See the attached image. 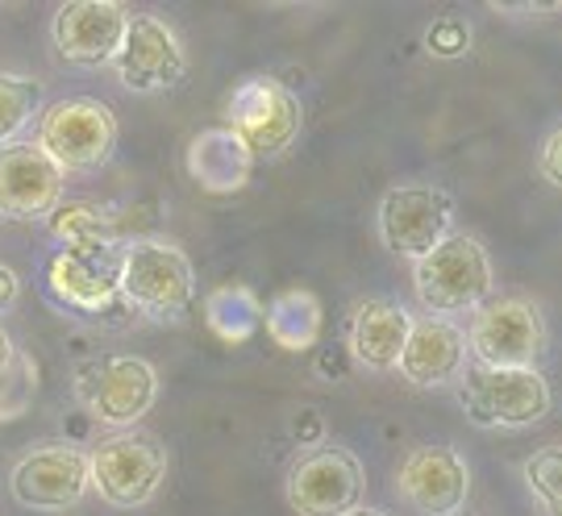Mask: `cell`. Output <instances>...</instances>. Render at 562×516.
Instances as JSON below:
<instances>
[{
    "label": "cell",
    "mask_w": 562,
    "mask_h": 516,
    "mask_svg": "<svg viewBox=\"0 0 562 516\" xmlns=\"http://www.w3.org/2000/svg\"><path fill=\"white\" fill-rule=\"evenodd\" d=\"M467 367V334H462L454 321L442 317H422L413 321L408 341L401 350V371L413 388H446L454 383Z\"/></svg>",
    "instance_id": "16"
},
{
    "label": "cell",
    "mask_w": 562,
    "mask_h": 516,
    "mask_svg": "<svg viewBox=\"0 0 562 516\" xmlns=\"http://www.w3.org/2000/svg\"><path fill=\"white\" fill-rule=\"evenodd\" d=\"M159 400V375L138 355L97 358L80 375V404L109 429L138 425Z\"/></svg>",
    "instance_id": "8"
},
{
    "label": "cell",
    "mask_w": 562,
    "mask_h": 516,
    "mask_svg": "<svg viewBox=\"0 0 562 516\" xmlns=\"http://www.w3.org/2000/svg\"><path fill=\"white\" fill-rule=\"evenodd\" d=\"M304 125L301 100L271 76H246L225 100V130L250 150V159L283 155Z\"/></svg>",
    "instance_id": "5"
},
{
    "label": "cell",
    "mask_w": 562,
    "mask_h": 516,
    "mask_svg": "<svg viewBox=\"0 0 562 516\" xmlns=\"http://www.w3.org/2000/svg\"><path fill=\"white\" fill-rule=\"evenodd\" d=\"M63 204V171L34 142L0 150V217L46 221Z\"/></svg>",
    "instance_id": "15"
},
{
    "label": "cell",
    "mask_w": 562,
    "mask_h": 516,
    "mask_svg": "<svg viewBox=\"0 0 562 516\" xmlns=\"http://www.w3.org/2000/svg\"><path fill=\"white\" fill-rule=\"evenodd\" d=\"M346 516H387V513H375V508H355V513H346Z\"/></svg>",
    "instance_id": "29"
},
{
    "label": "cell",
    "mask_w": 562,
    "mask_h": 516,
    "mask_svg": "<svg viewBox=\"0 0 562 516\" xmlns=\"http://www.w3.org/2000/svg\"><path fill=\"white\" fill-rule=\"evenodd\" d=\"M13 358H18V350H13V338H9V329L0 325V375L13 367Z\"/></svg>",
    "instance_id": "28"
},
{
    "label": "cell",
    "mask_w": 562,
    "mask_h": 516,
    "mask_svg": "<svg viewBox=\"0 0 562 516\" xmlns=\"http://www.w3.org/2000/svg\"><path fill=\"white\" fill-rule=\"evenodd\" d=\"M525 483H529V492L538 496L546 516L562 513V450L559 446H546V450H538V455L525 462Z\"/></svg>",
    "instance_id": "24"
},
{
    "label": "cell",
    "mask_w": 562,
    "mask_h": 516,
    "mask_svg": "<svg viewBox=\"0 0 562 516\" xmlns=\"http://www.w3.org/2000/svg\"><path fill=\"white\" fill-rule=\"evenodd\" d=\"M117 271L121 262H97V258L71 255V250H55L46 262V283L67 309H76L83 317H113L125 304Z\"/></svg>",
    "instance_id": "17"
},
{
    "label": "cell",
    "mask_w": 562,
    "mask_h": 516,
    "mask_svg": "<svg viewBox=\"0 0 562 516\" xmlns=\"http://www.w3.org/2000/svg\"><path fill=\"white\" fill-rule=\"evenodd\" d=\"M162 479H167V450L150 434L121 429L88 455V487H97V496L109 508L130 513V508L150 504L159 496Z\"/></svg>",
    "instance_id": "3"
},
{
    "label": "cell",
    "mask_w": 562,
    "mask_h": 516,
    "mask_svg": "<svg viewBox=\"0 0 562 516\" xmlns=\"http://www.w3.org/2000/svg\"><path fill=\"white\" fill-rule=\"evenodd\" d=\"M42 97H46V88L38 80L0 71V150H4V142H13L30 125V117H38Z\"/></svg>",
    "instance_id": "23"
},
{
    "label": "cell",
    "mask_w": 562,
    "mask_h": 516,
    "mask_svg": "<svg viewBox=\"0 0 562 516\" xmlns=\"http://www.w3.org/2000/svg\"><path fill=\"white\" fill-rule=\"evenodd\" d=\"M322 325H325L322 300L313 296V292H304V288L280 292V296L267 304V313H262V329L283 350H308L313 341H322Z\"/></svg>",
    "instance_id": "21"
},
{
    "label": "cell",
    "mask_w": 562,
    "mask_h": 516,
    "mask_svg": "<svg viewBox=\"0 0 562 516\" xmlns=\"http://www.w3.org/2000/svg\"><path fill=\"white\" fill-rule=\"evenodd\" d=\"M559 155H562V134H559V130H550V138H546V146H542V176H546V183H550V188H559V183H562Z\"/></svg>",
    "instance_id": "26"
},
{
    "label": "cell",
    "mask_w": 562,
    "mask_h": 516,
    "mask_svg": "<svg viewBox=\"0 0 562 516\" xmlns=\"http://www.w3.org/2000/svg\"><path fill=\"white\" fill-rule=\"evenodd\" d=\"M50 234L63 242L59 250L97 258V262H121V221L101 204H59L50 217Z\"/></svg>",
    "instance_id": "20"
},
{
    "label": "cell",
    "mask_w": 562,
    "mask_h": 516,
    "mask_svg": "<svg viewBox=\"0 0 562 516\" xmlns=\"http://www.w3.org/2000/svg\"><path fill=\"white\" fill-rule=\"evenodd\" d=\"M450 234H454V200L434 183H404L380 200V238L392 255L417 262Z\"/></svg>",
    "instance_id": "10"
},
{
    "label": "cell",
    "mask_w": 562,
    "mask_h": 516,
    "mask_svg": "<svg viewBox=\"0 0 562 516\" xmlns=\"http://www.w3.org/2000/svg\"><path fill=\"white\" fill-rule=\"evenodd\" d=\"M396 487L422 516H454L471 496V467L454 446H417L401 462Z\"/></svg>",
    "instance_id": "14"
},
{
    "label": "cell",
    "mask_w": 562,
    "mask_h": 516,
    "mask_svg": "<svg viewBox=\"0 0 562 516\" xmlns=\"http://www.w3.org/2000/svg\"><path fill=\"white\" fill-rule=\"evenodd\" d=\"M413 317L396 300H362L350 317V355L367 371H396Z\"/></svg>",
    "instance_id": "18"
},
{
    "label": "cell",
    "mask_w": 562,
    "mask_h": 516,
    "mask_svg": "<svg viewBox=\"0 0 562 516\" xmlns=\"http://www.w3.org/2000/svg\"><path fill=\"white\" fill-rule=\"evenodd\" d=\"M367 471L350 450L341 446H317L288 471L283 496L296 516H346L362 508Z\"/></svg>",
    "instance_id": "9"
},
{
    "label": "cell",
    "mask_w": 562,
    "mask_h": 516,
    "mask_svg": "<svg viewBox=\"0 0 562 516\" xmlns=\"http://www.w3.org/2000/svg\"><path fill=\"white\" fill-rule=\"evenodd\" d=\"M113 71L130 92H167L188 76V51L167 21L138 13L125 25V38L113 55Z\"/></svg>",
    "instance_id": "11"
},
{
    "label": "cell",
    "mask_w": 562,
    "mask_h": 516,
    "mask_svg": "<svg viewBox=\"0 0 562 516\" xmlns=\"http://www.w3.org/2000/svg\"><path fill=\"white\" fill-rule=\"evenodd\" d=\"M121 300L134 304L142 317L150 321H183L196 300V279H192V258L183 255L176 242L138 238L121 250L117 271Z\"/></svg>",
    "instance_id": "1"
},
{
    "label": "cell",
    "mask_w": 562,
    "mask_h": 516,
    "mask_svg": "<svg viewBox=\"0 0 562 516\" xmlns=\"http://www.w3.org/2000/svg\"><path fill=\"white\" fill-rule=\"evenodd\" d=\"M546 350V321L525 296L483 300L467 329V355L480 367H538Z\"/></svg>",
    "instance_id": "7"
},
{
    "label": "cell",
    "mask_w": 562,
    "mask_h": 516,
    "mask_svg": "<svg viewBox=\"0 0 562 516\" xmlns=\"http://www.w3.org/2000/svg\"><path fill=\"white\" fill-rule=\"evenodd\" d=\"M18 296H21V279L0 262V309H13Z\"/></svg>",
    "instance_id": "27"
},
{
    "label": "cell",
    "mask_w": 562,
    "mask_h": 516,
    "mask_svg": "<svg viewBox=\"0 0 562 516\" xmlns=\"http://www.w3.org/2000/svg\"><path fill=\"white\" fill-rule=\"evenodd\" d=\"M9 487L21 508L34 513L76 508L88 492V455L76 446H38L13 467Z\"/></svg>",
    "instance_id": "12"
},
{
    "label": "cell",
    "mask_w": 562,
    "mask_h": 516,
    "mask_svg": "<svg viewBox=\"0 0 562 516\" xmlns=\"http://www.w3.org/2000/svg\"><path fill=\"white\" fill-rule=\"evenodd\" d=\"M125 25L130 9L117 0H67L50 21L55 55L76 67H104L117 55Z\"/></svg>",
    "instance_id": "13"
},
{
    "label": "cell",
    "mask_w": 562,
    "mask_h": 516,
    "mask_svg": "<svg viewBox=\"0 0 562 516\" xmlns=\"http://www.w3.org/2000/svg\"><path fill=\"white\" fill-rule=\"evenodd\" d=\"M454 516H475V513H471V508H459V513H454Z\"/></svg>",
    "instance_id": "30"
},
{
    "label": "cell",
    "mask_w": 562,
    "mask_h": 516,
    "mask_svg": "<svg viewBox=\"0 0 562 516\" xmlns=\"http://www.w3.org/2000/svg\"><path fill=\"white\" fill-rule=\"evenodd\" d=\"M425 46H429L434 55H442V59H454V55H467L471 30H467V21H459V18H438L425 30Z\"/></svg>",
    "instance_id": "25"
},
{
    "label": "cell",
    "mask_w": 562,
    "mask_h": 516,
    "mask_svg": "<svg viewBox=\"0 0 562 516\" xmlns=\"http://www.w3.org/2000/svg\"><path fill=\"white\" fill-rule=\"evenodd\" d=\"M417 300L429 309V317L450 321L454 313H475L483 300H492L496 276L483 242L471 234H450L413 267Z\"/></svg>",
    "instance_id": "2"
},
{
    "label": "cell",
    "mask_w": 562,
    "mask_h": 516,
    "mask_svg": "<svg viewBox=\"0 0 562 516\" xmlns=\"http://www.w3.org/2000/svg\"><path fill=\"white\" fill-rule=\"evenodd\" d=\"M204 317H209V329H213L217 338L229 341V346H238V341H246L262 325V309L246 288H222V292L209 296Z\"/></svg>",
    "instance_id": "22"
},
{
    "label": "cell",
    "mask_w": 562,
    "mask_h": 516,
    "mask_svg": "<svg viewBox=\"0 0 562 516\" xmlns=\"http://www.w3.org/2000/svg\"><path fill=\"white\" fill-rule=\"evenodd\" d=\"M255 171V159L250 150L241 146L225 125L217 130H201L196 138L188 142V176L201 183L204 192H238L241 183Z\"/></svg>",
    "instance_id": "19"
},
{
    "label": "cell",
    "mask_w": 562,
    "mask_h": 516,
    "mask_svg": "<svg viewBox=\"0 0 562 516\" xmlns=\"http://www.w3.org/2000/svg\"><path fill=\"white\" fill-rule=\"evenodd\" d=\"M462 408L475 425L525 429L550 417V383L538 367H475L462 375Z\"/></svg>",
    "instance_id": "6"
},
{
    "label": "cell",
    "mask_w": 562,
    "mask_h": 516,
    "mask_svg": "<svg viewBox=\"0 0 562 516\" xmlns=\"http://www.w3.org/2000/svg\"><path fill=\"white\" fill-rule=\"evenodd\" d=\"M38 146L59 171H97L117 146V117L97 97H67L38 117Z\"/></svg>",
    "instance_id": "4"
}]
</instances>
